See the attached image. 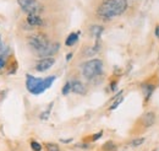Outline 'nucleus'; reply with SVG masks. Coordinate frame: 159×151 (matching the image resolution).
<instances>
[{
    "instance_id": "obj_1",
    "label": "nucleus",
    "mask_w": 159,
    "mask_h": 151,
    "mask_svg": "<svg viewBox=\"0 0 159 151\" xmlns=\"http://www.w3.org/2000/svg\"><path fill=\"white\" fill-rule=\"evenodd\" d=\"M127 0H103L97 9V15L103 20L114 19L126 11Z\"/></svg>"
},
{
    "instance_id": "obj_2",
    "label": "nucleus",
    "mask_w": 159,
    "mask_h": 151,
    "mask_svg": "<svg viewBox=\"0 0 159 151\" xmlns=\"http://www.w3.org/2000/svg\"><path fill=\"white\" fill-rule=\"evenodd\" d=\"M54 80H55V76H48L45 79H42V77H36V76L27 74L26 75V89L32 95H40L53 85Z\"/></svg>"
},
{
    "instance_id": "obj_3",
    "label": "nucleus",
    "mask_w": 159,
    "mask_h": 151,
    "mask_svg": "<svg viewBox=\"0 0 159 151\" xmlns=\"http://www.w3.org/2000/svg\"><path fill=\"white\" fill-rule=\"evenodd\" d=\"M103 74V61L100 59H91L82 66V75L84 79L92 81Z\"/></svg>"
},
{
    "instance_id": "obj_4",
    "label": "nucleus",
    "mask_w": 159,
    "mask_h": 151,
    "mask_svg": "<svg viewBox=\"0 0 159 151\" xmlns=\"http://www.w3.org/2000/svg\"><path fill=\"white\" fill-rule=\"evenodd\" d=\"M27 42H28V46L37 53L39 54L40 52H43L48 46H49V39L48 37L44 35V33H33L31 35L30 37L27 38Z\"/></svg>"
},
{
    "instance_id": "obj_5",
    "label": "nucleus",
    "mask_w": 159,
    "mask_h": 151,
    "mask_svg": "<svg viewBox=\"0 0 159 151\" xmlns=\"http://www.w3.org/2000/svg\"><path fill=\"white\" fill-rule=\"evenodd\" d=\"M17 4L27 15H40L43 12V5L38 0H17Z\"/></svg>"
},
{
    "instance_id": "obj_6",
    "label": "nucleus",
    "mask_w": 159,
    "mask_h": 151,
    "mask_svg": "<svg viewBox=\"0 0 159 151\" xmlns=\"http://www.w3.org/2000/svg\"><path fill=\"white\" fill-rule=\"evenodd\" d=\"M60 49V43L59 42H53V43H49V46L43 51L40 52L39 54H37L40 58H53L54 54H57Z\"/></svg>"
},
{
    "instance_id": "obj_7",
    "label": "nucleus",
    "mask_w": 159,
    "mask_h": 151,
    "mask_svg": "<svg viewBox=\"0 0 159 151\" xmlns=\"http://www.w3.org/2000/svg\"><path fill=\"white\" fill-rule=\"evenodd\" d=\"M54 64H55V59L54 58H40V60H38L37 64H36V70L40 71V73L42 71H47Z\"/></svg>"
},
{
    "instance_id": "obj_8",
    "label": "nucleus",
    "mask_w": 159,
    "mask_h": 151,
    "mask_svg": "<svg viewBox=\"0 0 159 151\" xmlns=\"http://www.w3.org/2000/svg\"><path fill=\"white\" fill-rule=\"evenodd\" d=\"M26 22L30 27H40L44 25V21L40 17L39 15H27V19H26Z\"/></svg>"
},
{
    "instance_id": "obj_9",
    "label": "nucleus",
    "mask_w": 159,
    "mask_h": 151,
    "mask_svg": "<svg viewBox=\"0 0 159 151\" xmlns=\"http://www.w3.org/2000/svg\"><path fill=\"white\" fill-rule=\"evenodd\" d=\"M71 91L77 95H86V87L80 80L71 81Z\"/></svg>"
},
{
    "instance_id": "obj_10",
    "label": "nucleus",
    "mask_w": 159,
    "mask_h": 151,
    "mask_svg": "<svg viewBox=\"0 0 159 151\" xmlns=\"http://www.w3.org/2000/svg\"><path fill=\"white\" fill-rule=\"evenodd\" d=\"M141 122H142V124L144 127H151L156 122V114L153 113V112H147V113H144L142 115Z\"/></svg>"
},
{
    "instance_id": "obj_11",
    "label": "nucleus",
    "mask_w": 159,
    "mask_h": 151,
    "mask_svg": "<svg viewBox=\"0 0 159 151\" xmlns=\"http://www.w3.org/2000/svg\"><path fill=\"white\" fill-rule=\"evenodd\" d=\"M79 37H80V32H72V33H70L67 36V38H66V41H65V44L67 47H72L74 44H76L79 42Z\"/></svg>"
},
{
    "instance_id": "obj_12",
    "label": "nucleus",
    "mask_w": 159,
    "mask_h": 151,
    "mask_svg": "<svg viewBox=\"0 0 159 151\" xmlns=\"http://www.w3.org/2000/svg\"><path fill=\"white\" fill-rule=\"evenodd\" d=\"M103 31H104V27H103V26H99V25H93V26L89 28L91 35H92L93 37H96L97 39H99V37L102 36V33H103Z\"/></svg>"
},
{
    "instance_id": "obj_13",
    "label": "nucleus",
    "mask_w": 159,
    "mask_h": 151,
    "mask_svg": "<svg viewBox=\"0 0 159 151\" xmlns=\"http://www.w3.org/2000/svg\"><path fill=\"white\" fill-rule=\"evenodd\" d=\"M153 92H154V86H153V85H149V84L143 85V95H144L146 101H148V100H149V97L152 96Z\"/></svg>"
},
{
    "instance_id": "obj_14",
    "label": "nucleus",
    "mask_w": 159,
    "mask_h": 151,
    "mask_svg": "<svg viewBox=\"0 0 159 151\" xmlns=\"http://www.w3.org/2000/svg\"><path fill=\"white\" fill-rule=\"evenodd\" d=\"M102 150L103 151H116L118 150V146L115 145V143H114V141L109 140V141H107V143L102 146Z\"/></svg>"
},
{
    "instance_id": "obj_15",
    "label": "nucleus",
    "mask_w": 159,
    "mask_h": 151,
    "mask_svg": "<svg viewBox=\"0 0 159 151\" xmlns=\"http://www.w3.org/2000/svg\"><path fill=\"white\" fill-rule=\"evenodd\" d=\"M122 101H124V97H122V96H119L118 98H115L114 103H113V105L109 107V110H110V111H113V110H116V108L119 107V105L121 103V102H122Z\"/></svg>"
},
{
    "instance_id": "obj_16",
    "label": "nucleus",
    "mask_w": 159,
    "mask_h": 151,
    "mask_svg": "<svg viewBox=\"0 0 159 151\" xmlns=\"http://www.w3.org/2000/svg\"><path fill=\"white\" fill-rule=\"evenodd\" d=\"M45 149H47V151H60L59 146L57 144H53V143H47Z\"/></svg>"
},
{
    "instance_id": "obj_17",
    "label": "nucleus",
    "mask_w": 159,
    "mask_h": 151,
    "mask_svg": "<svg viewBox=\"0 0 159 151\" xmlns=\"http://www.w3.org/2000/svg\"><path fill=\"white\" fill-rule=\"evenodd\" d=\"M70 91H71V81H67V82L64 85V87H62V90H61V94L64 95V96H66V95H69Z\"/></svg>"
},
{
    "instance_id": "obj_18",
    "label": "nucleus",
    "mask_w": 159,
    "mask_h": 151,
    "mask_svg": "<svg viewBox=\"0 0 159 151\" xmlns=\"http://www.w3.org/2000/svg\"><path fill=\"white\" fill-rule=\"evenodd\" d=\"M31 149L33 151H42V145L36 140H31Z\"/></svg>"
},
{
    "instance_id": "obj_19",
    "label": "nucleus",
    "mask_w": 159,
    "mask_h": 151,
    "mask_svg": "<svg viewBox=\"0 0 159 151\" xmlns=\"http://www.w3.org/2000/svg\"><path fill=\"white\" fill-rule=\"evenodd\" d=\"M52 107H53V103H50V105H49V107H48V110H47V111H44L43 113L40 114V119H42V120H45V119H48V117H49V113H50V110H52Z\"/></svg>"
},
{
    "instance_id": "obj_20",
    "label": "nucleus",
    "mask_w": 159,
    "mask_h": 151,
    "mask_svg": "<svg viewBox=\"0 0 159 151\" xmlns=\"http://www.w3.org/2000/svg\"><path fill=\"white\" fill-rule=\"evenodd\" d=\"M143 141H144V138H139V139H135V140H132L131 146L137 148V146H139V145H142V144H143Z\"/></svg>"
},
{
    "instance_id": "obj_21",
    "label": "nucleus",
    "mask_w": 159,
    "mask_h": 151,
    "mask_svg": "<svg viewBox=\"0 0 159 151\" xmlns=\"http://www.w3.org/2000/svg\"><path fill=\"white\" fill-rule=\"evenodd\" d=\"M76 148H79V149H83V150H89L92 146H91L89 144H87V143H82V144H77V145H76Z\"/></svg>"
},
{
    "instance_id": "obj_22",
    "label": "nucleus",
    "mask_w": 159,
    "mask_h": 151,
    "mask_svg": "<svg viewBox=\"0 0 159 151\" xmlns=\"http://www.w3.org/2000/svg\"><path fill=\"white\" fill-rule=\"evenodd\" d=\"M102 135H103V132L97 133V134H94V135H92V136H91V140H92V141H97L98 139L102 138Z\"/></svg>"
},
{
    "instance_id": "obj_23",
    "label": "nucleus",
    "mask_w": 159,
    "mask_h": 151,
    "mask_svg": "<svg viewBox=\"0 0 159 151\" xmlns=\"http://www.w3.org/2000/svg\"><path fill=\"white\" fill-rule=\"evenodd\" d=\"M5 66H6V58L0 57V70L4 69Z\"/></svg>"
},
{
    "instance_id": "obj_24",
    "label": "nucleus",
    "mask_w": 159,
    "mask_h": 151,
    "mask_svg": "<svg viewBox=\"0 0 159 151\" xmlns=\"http://www.w3.org/2000/svg\"><path fill=\"white\" fill-rule=\"evenodd\" d=\"M60 141H61V143H64V144H69V143H71V141H72V139H61Z\"/></svg>"
},
{
    "instance_id": "obj_25",
    "label": "nucleus",
    "mask_w": 159,
    "mask_h": 151,
    "mask_svg": "<svg viewBox=\"0 0 159 151\" xmlns=\"http://www.w3.org/2000/svg\"><path fill=\"white\" fill-rule=\"evenodd\" d=\"M71 58H72V53H69V54H67V56H66V60H67V61H69V60H70V59H71Z\"/></svg>"
},
{
    "instance_id": "obj_26",
    "label": "nucleus",
    "mask_w": 159,
    "mask_h": 151,
    "mask_svg": "<svg viewBox=\"0 0 159 151\" xmlns=\"http://www.w3.org/2000/svg\"><path fill=\"white\" fill-rule=\"evenodd\" d=\"M156 36L159 38V26L157 27V28H156Z\"/></svg>"
}]
</instances>
